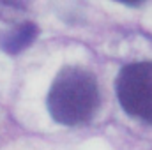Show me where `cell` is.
Listing matches in <instances>:
<instances>
[{
	"label": "cell",
	"instance_id": "7a4b0ae2",
	"mask_svg": "<svg viewBox=\"0 0 152 150\" xmlns=\"http://www.w3.org/2000/svg\"><path fill=\"white\" fill-rule=\"evenodd\" d=\"M115 94L122 110L152 124V62H134L118 73Z\"/></svg>",
	"mask_w": 152,
	"mask_h": 150
},
{
	"label": "cell",
	"instance_id": "3957f363",
	"mask_svg": "<svg viewBox=\"0 0 152 150\" xmlns=\"http://www.w3.org/2000/svg\"><path fill=\"white\" fill-rule=\"evenodd\" d=\"M37 32L39 30L34 23H21L0 36V48L9 55H16L34 42V39L37 37Z\"/></svg>",
	"mask_w": 152,
	"mask_h": 150
},
{
	"label": "cell",
	"instance_id": "277c9868",
	"mask_svg": "<svg viewBox=\"0 0 152 150\" xmlns=\"http://www.w3.org/2000/svg\"><path fill=\"white\" fill-rule=\"evenodd\" d=\"M118 2H122V4H126V5H140V4H143L145 0H118Z\"/></svg>",
	"mask_w": 152,
	"mask_h": 150
},
{
	"label": "cell",
	"instance_id": "6da1fadb",
	"mask_svg": "<svg viewBox=\"0 0 152 150\" xmlns=\"http://www.w3.org/2000/svg\"><path fill=\"white\" fill-rule=\"evenodd\" d=\"M51 118L62 125H81L99 108L96 76L76 66H67L55 76L46 97Z\"/></svg>",
	"mask_w": 152,
	"mask_h": 150
}]
</instances>
